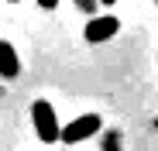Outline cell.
<instances>
[{"label": "cell", "mask_w": 158, "mask_h": 151, "mask_svg": "<svg viewBox=\"0 0 158 151\" xmlns=\"http://www.w3.org/2000/svg\"><path fill=\"white\" fill-rule=\"evenodd\" d=\"M31 120H35V131H38V137L45 144H55L59 141V117H55V110H52L48 100H35Z\"/></svg>", "instance_id": "cell-1"}, {"label": "cell", "mask_w": 158, "mask_h": 151, "mask_svg": "<svg viewBox=\"0 0 158 151\" xmlns=\"http://www.w3.org/2000/svg\"><path fill=\"white\" fill-rule=\"evenodd\" d=\"M100 131V117L96 113H83V117H76L69 127H59V141L65 144H79V141H86Z\"/></svg>", "instance_id": "cell-2"}, {"label": "cell", "mask_w": 158, "mask_h": 151, "mask_svg": "<svg viewBox=\"0 0 158 151\" xmlns=\"http://www.w3.org/2000/svg\"><path fill=\"white\" fill-rule=\"evenodd\" d=\"M117 31H120V21H117L114 14H103V17H93V21L86 24L83 38H86L89 45H100V41H110Z\"/></svg>", "instance_id": "cell-3"}, {"label": "cell", "mask_w": 158, "mask_h": 151, "mask_svg": "<svg viewBox=\"0 0 158 151\" xmlns=\"http://www.w3.org/2000/svg\"><path fill=\"white\" fill-rule=\"evenodd\" d=\"M17 72H21V59L14 52V45L10 41H0V76H4V79H14Z\"/></svg>", "instance_id": "cell-4"}, {"label": "cell", "mask_w": 158, "mask_h": 151, "mask_svg": "<svg viewBox=\"0 0 158 151\" xmlns=\"http://www.w3.org/2000/svg\"><path fill=\"white\" fill-rule=\"evenodd\" d=\"M38 7H45V10H55V7H59V0H38Z\"/></svg>", "instance_id": "cell-5"}, {"label": "cell", "mask_w": 158, "mask_h": 151, "mask_svg": "<svg viewBox=\"0 0 158 151\" xmlns=\"http://www.w3.org/2000/svg\"><path fill=\"white\" fill-rule=\"evenodd\" d=\"M100 4H107V7H110V4H117V0H100Z\"/></svg>", "instance_id": "cell-6"}, {"label": "cell", "mask_w": 158, "mask_h": 151, "mask_svg": "<svg viewBox=\"0 0 158 151\" xmlns=\"http://www.w3.org/2000/svg\"><path fill=\"white\" fill-rule=\"evenodd\" d=\"M10 4H17V0H10Z\"/></svg>", "instance_id": "cell-7"}]
</instances>
